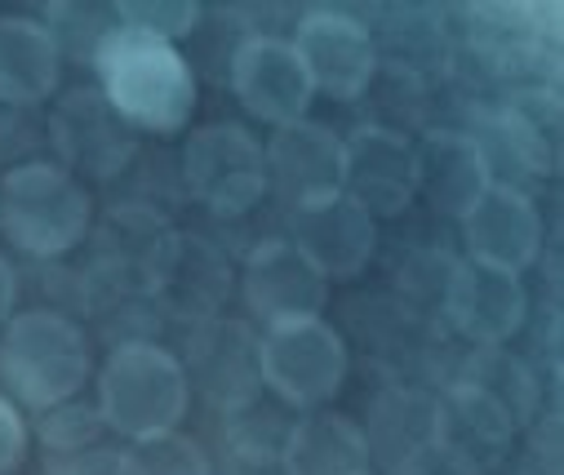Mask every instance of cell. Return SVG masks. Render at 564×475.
Listing matches in <instances>:
<instances>
[{
  "label": "cell",
  "mask_w": 564,
  "mask_h": 475,
  "mask_svg": "<svg viewBox=\"0 0 564 475\" xmlns=\"http://www.w3.org/2000/svg\"><path fill=\"white\" fill-rule=\"evenodd\" d=\"M267 192L275 187L290 209L343 192V138L321 120L280 125L267 142Z\"/></svg>",
  "instance_id": "9a60e30c"
},
{
  "label": "cell",
  "mask_w": 564,
  "mask_h": 475,
  "mask_svg": "<svg viewBox=\"0 0 564 475\" xmlns=\"http://www.w3.org/2000/svg\"><path fill=\"white\" fill-rule=\"evenodd\" d=\"M467 258L480 267H498L524 276L542 253V214L533 196L507 187H480L471 205L458 214Z\"/></svg>",
  "instance_id": "5bb4252c"
},
{
  "label": "cell",
  "mask_w": 564,
  "mask_h": 475,
  "mask_svg": "<svg viewBox=\"0 0 564 475\" xmlns=\"http://www.w3.org/2000/svg\"><path fill=\"white\" fill-rule=\"evenodd\" d=\"M524 311H529V293H524L520 276L498 271V267H480L471 258L449 267L445 315L476 347H502L507 338H516L524 325Z\"/></svg>",
  "instance_id": "2e32d148"
},
{
  "label": "cell",
  "mask_w": 564,
  "mask_h": 475,
  "mask_svg": "<svg viewBox=\"0 0 564 475\" xmlns=\"http://www.w3.org/2000/svg\"><path fill=\"white\" fill-rule=\"evenodd\" d=\"M94 374V352L80 325L63 311H14L0 330V382L19 409L50 413L80 396Z\"/></svg>",
  "instance_id": "3957f363"
},
{
  "label": "cell",
  "mask_w": 564,
  "mask_h": 475,
  "mask_svg": "<svg viewBox=\"0 0 564 475\" xmlns=\"http://www.w3.org/2000/svg\"><path fill=\"white\" fill-rule=\"evenodd\" d=\"M485 187L524 192L555 174L560 165V102L555 94L524 89L502 111L485 116L480 129L467 138Z\"/></svg>",
  "instance_id": "8992f818"
},
{
  "label": "cell",
  "mask_w": 564,
  "mask_h": 475,
  "mask_svg": "<svg viewBox=\"0 0 564 475\" xmlns=\"http://www.w3.org/2000/svg\"><path fill=\"white\" fill-rule=\"evenodd\" d=\"M28 449H32V431L23 409L10 396H0V475H19L28 462Z\"/></svg>",
  "instance_id": "cb8c5ba5"
},
{
  "label": "cell",
  "mask_w": 564,
  "mask_h": 475,
  "mask_svg": "<svg viewBox=\"0 0 564 475\" xmlns=\"http://www.w3.org/2000/svg\"><path fill=\"white\" fill-rule=\"evenodd\" d=\"M94 391H98L94 400L98 418L124 444L178 431L192 409L187 365L170 347L143 338L107 352V360L94 374Z\"/></svg>",
  "instance_id": "7a4b0ae2"
},
{
  "label": "cell",
  "mask_w": 564,
  "mask_h": 475,
  "mask_svg": "<svg viewBox=\"0 0 564 475\" xmlns=\"http://www.w3.org/2000/svg\"><path fill=\"white\" fill-rule=\"evenodd\" d=\"M240 298L253 311V321L280 325V321H303V315H325L329 306V280L290 245V236H271L249 249Z\"/></svg>",
  "instance_id": "4fadbf2b"
},
{
  "label": "cell",
  "mask_w": 564,
  "mask_h": 475,
  "mask_svg": "<svg viewBox=\"0 0 564 475\" xmlns=\"http://www.w3.org/2000/svg\"><path fill=\"white\" fill-rule=\"evenodd\" d=\"M183 179L214 218H245L267 196L262 142L236 120L200 125L183 147Z\"/></svg>",
  "instance_id": "52a82bcc"
},
{
  "label": "cell",
  "mask_w": 564,
  "mask_h": 475,
  "mask_svg": "<svg viewBox=\"0 0 564 475\" xmlns=\"http://www.w3.org/2000/svg\"><path fill=\"white\" fill-rule=\"evenodd\" d=\"M343 192L373 223L404 214L422 192L417 142L387 125H360L343 138Z\"/></svg>",
  "instance_id": "30bf717a"
},
{
  "label": "cell",
  "mask_w": 564,
  "mask_h": 475,
  "mask_svg": "<svg viewBox=\"0 0 564 475\" xmlns=\"http://www.w3.org/2000/svg\"><path fill=\"white\" fill-rule=\"evenodd\" d=\"M94 223V201L58 161H23L0 179V236L10 249L54 262L72 253Z\"/></svg>",
  "instance_id": "277c9868"
},
{
  "label": "cell",
  "mask_w": 564,
  "mask_h": 475,
  "mask_svg": "<svg viewBox=\"0 0 564 475\" xmlns=\"http://www.w3.org/2000/svg\"><path fill=\"white\" fill-rule=\"evenodd\" d=\"M120 475H214L209 453L183 435H156V440H133L120 449Z\"/></svg>",
  "instance_id": "7402d4cb"
},
{
  "label": "cell",
  "mask_w": 564,
  "mask_h": 475,
  "mask_svg": "<svg viewBox=\"0 0 564 475\" xmlns=\"http://www.w3.org/2000/svg\"><path fill=\"white\" fill-rule=\"evenodd\" d=\"M94 89L133 133H178L200 102L196 72L174 41L120 23L94 41Z\"/></svg>",
  "instance_id": "6da1fadb"
},
{
  "label": "cell",
  "mask_w": 564,
  "mask_h": 475,
  "mask_svg": "<svg viewBox=\"0 0 564 475\" xmlns=\"http://www.w3.org/2000/svg\"><path fill=\"white\" fill-rule=\"evenodd\" d=\"M280 471L285 475H369L373 471L369 431L338 409L299 413L290 422L285 444H280Z\"/></svg>",
  "instance_id": "ac0fdd59"
},
{
  "label": "cell",
  "mask_w": 564,
  "mask_h": 475,
  "mask_svg": "<svg viewBox=\"0 0 564 475\" xmlns=\"http://www.w3.org/2000/svg\"><path fill=\"white\" fill-rule=\"evenodd\" d=\"M14 302H19V276H14L10 258L0 253V330L10 325V315H14Z\"/></svg>",
  "instance_id": "d4e9b609"
},
{
  "label": "cell",
  "mask_w": 564,
  "mask_h": 475,
  "mask_svg": "<svg viewBox=\"0 0 564 475\" xmlns=\"http://www.w3.org/2000/svg\"><path fill=\"white\" fill-rule=\"evenodd\" d=\"M116 23L178 45L183 36L196 32L200 6H192V0H124V6H116Z\"/></svg>",
  "instance_id": "603a6c76"
},
{
  "label": "cell",
  "mask_w": 564,
  "mask_h": 475,
  "mask_svg": "<svg viewBox=\"0 0 564 475\" xmlns=\"http://www.w3.org/2000/svg\"><path fill=\"white\" fill-rule=\"evenodd\" d=\"M294 54L312 80L316 94L334 102H356L369 94L378 76V41L369 23H360L347 10H312L294 28Z\"/></svg>",
  "instance_id": "9c48e42d"
},
{
  "label": "cell",
  "mask_w": 564,
  "mask_h": 475,
  "mask_svg": "<svg viewBox=\"0 0 564 475\" xmlns=\"http://www.w3.org/2000/svg\"><path fill=\"white\" fill-rule=\"evenodd\" d=\"M231 94L253 120H262L271 129L307 120L312 98H316L294 45L280 41V36H249V41L236 45V54H231Z\"/></svg>",
  "instance_id": "7c38bea8"
},
{
  "label": "cell",
  "mask_w": 564,
  "mask_h": 475,
  "mask_svg": "<svg viewBox=\"0 0 564 475\" xmlns=\"http://www.w3.org/2000/svg\"><path fill=\"white\" fill-rule=\"evenodd\" d=\"M516 418L498 396L458 378L432 400V453L454 475H494L516 444Z\"/></svg>",
  "instance_id": "ba28073f"
},
{
  "label": "cell",
  "mask_w": 564,
  "mask_h": 475,
  "mask_svg": "<svg viewBox=\"0 0 564 475\" xmlns=\"http://www.w3.org/2000/svg\"><path fill=\"white\" fill-rule=\"evenodd\" d=\"M347 343L325 315L280 321L258 334V382L280 409H329L347 382Z\"/></svg>",
  "instance_id": "5b68a950"
},
{
  "label": "cell",
  "mask_w": 564,
  "mask_h": 475,
  "mask_svg": "<svg viewBox=\"0 0 564 475\" xmlns=\"http://www.w3.org/2000/svg\"><path fill=\"white\" fill-rule=\"evenodd\" d=\"M417 174H422V192L432 196V205L454 214V218L485 187L467 133H445V129L427 133V142L417 147Z\"/></svg>",
  "instance_id": "44dd1931"
},
{
  "label": "cell",
  "mask_w": 564,
  "mask_h": 475,
  "mask_svg": "<svg viewBox=\"0 0 564 475\" xmlns=\"http://www.w3.org/2000/svg\"><path fill=\"white\" fill-rule=\"evenodd\" d=\"M63 80V41L50 23L0 14V102L41 107Z\"/></svg>",
  "instance_id": "d6986e66"
},
{
  "label": "cell",
  "mask_w": 564,
  "mask_h": 475,
  "mask_svg": "<svg viewBox=\"0 0 564 475\" xmlns=\"http://www.w3.org/2000/svg\"><path fill=\"white\" fill-rule=\"evenodd\" d=\"M290 245L325 280H351L369 267V258L378 249V223L347 192H334L325 201H312V205L294 209Z\"/></svg>",
  "instance_id": "e0dca14e"
},
{
  "label": "cell",
  "mask_w": 564,
  "mask_h": 475,
  "mask_svg": "<svg viewBox=\"0 0 564 475\" xmlns=\"http://www.w3.org/2000/svg\"><path fill=\"white\" fill-rule=\"evenodd\" d=\"M120 449L98 418V409L63 404L41 413V453L45 475H120Z\"/></svg>",
  "instance_id": "ffe728a7"
},
{
  "label": "cell",
  "mask_w": 564,
  "mask_h": 475,
  "mask_svg": "<svg viewBox=\"0 0 564 475\" xmlns=\"http://www.w3.org/2000/svg\"><path fill=\"white\" fill-rule=\"evenodd\" d=\"M50 142L58 151V165L76 179H116L138 151V133L107 107L94 85L63 94L50 116Z\"/></svg>",
  "instance_id": "8fae6325"
}]
</instances>
